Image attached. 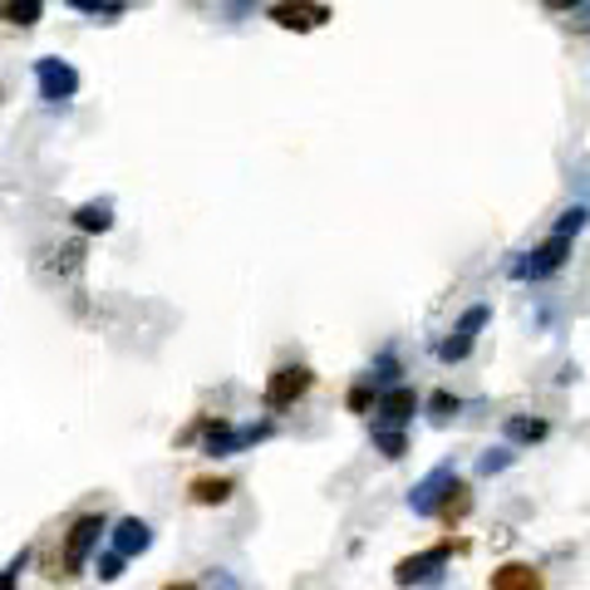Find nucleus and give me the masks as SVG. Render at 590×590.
Returning <instances> with one entry per match:
<instances>
[{"label": "nucleus", "instance_id": "f8f14e48", "mask_svg": "<svg viewBox=\"0 0 590 590\" xmlns=\"http://www.w3.org/2000/svg\"><path fill=\"white\" fill-rule=\"evenodd\" d=\"M487 590H546V570L536 560H502L492 566Z\"/></svg>", "mask_w": 590, "mask_h": 590}, {"label": "nucleus", "instance_id": "aec40b11", "mask_svg": "<svg viewBox=\"0 0 590 590\" xmlns=\"http://www.w3.org/2000/svg\"><path fill=\"white\" fill-rule=\"evenodd\" d=\"M369 442H374V448H379L389 462H399L403 452H409V428H384V423H374V428H369Z\"/></svg>", "mask_w": 590, "mask_h": 590}, {"label": "nucleus", "instance_id": "bb28decb", "mask_svg": "<svg viewBox=\"0 0 590 590\" xmlns=\"http://www.w3.org/2000/svg\"><path fill=\"white\" fill-rule=\"evenodd\" d=\"M157 590H202V580H163Z\"/></svg>", "mask_w": 590, "mask_h": 590}, {"label": "nucleus", "instance_id": "f3484780", "mask_svg": "<svg viewBox=\"0 0 590 590\" xmlns=\"http://www.w3.org/2000/svg\"><path fill=\"white\" fill-rule=\"evenodd\" d=\"M344 409H350L354 418H374V409H379V389H374V384L359 374V379L344 389Z\"/></svg>", "mask_w": 590, "mask_h": 590}, {"label": "nucleus", "instance_id": "6ab92c4d", "mask_svg": "<svg viewBox=\"0 0 590 590\" xmlns=\"http://www.w3.org/2000/svg\"><path fill=\"white\" fill-rule=\"evenodd\" d=\"M364 379H369L379 393H384V389H393V384H403V364H399V354H393V350H384L379 359L369 364V374H364Z\"/></svg>", "mask_w": 590, "mask_h": 590}, {"label": "nucleus", "instance_id": "f257e3e1", "mask_svg": "<svg viewBox=\"0 0 590 590\" xmlns=\"http://www.w3.org/2000/svg\"><path fill=\"white\" fill-rule=\"evenodd\" d=\"M108 541V517L104 511H79V517H69V527L59 531V551L55 560L45 566L49 580H79L88 566H94L98 546Z\"/></svg>", "mask_w": 590, "mask_h": 590}, {"label": "nucleus", "instance_id": "423d86ee", "mask_svg": "<svg viewBox=\"0 0 590 590\" xmlns=\"http://www.w3.org/2000/svg\"><path fill=\"white\" fill-rule=\"evenodd\" d=\"M487 324H492V305H487V300L468 305V310L452 320V330L438 340V359H442V364L472 359V350H477V340H482V330H487Z\"/></svg>", "mask_w": 590, "mask_h": 590}, {"label": "nucleus", "instance_id": "39448f33", "mask_svg": "<svg viewBox=\"0 0 590 590\" xmlns=\"http://www.w3.org/2000/svg\"><path fill=\"white\" fill-rule=\"evenodd\" d=\"M570 246H576V236H560V232H551L541 246H531V251H521L517 261H511V281H551V275H560L566 271V261H570Z\"/></svg>", "mask_w": 590, "mask_h": 590}, {"label": "nucleus", "instance_id": "ddd939ff", "mask_svg": "<svg viewBox=\"0 0 590 590\" xmlns=\"http://www.w3.org/2000/svg\"><path fill=\"white\" fill-rule=\"evenodd\" d=\"M232 497H236V477H226V472H197V477H187V502L192 507H226Z\"/></svg>", "mask_w": 590, "mask_h": 590}, {"label": "nucleus", "instance_id": "412c9836", "mask_svg": "<svg viewBox=\"0 0 590 590\" xmlns=\"http://www.w3.org/2000/svg\"><path fill=\"white\" fill-rule=\"evenodd\" d=\"M423 413H433L438 423H448V418H458V413H462V399H458V393H448V389H438V393L423 399Z\"/></svg>", "mask_w": 590, "mask_h": 590}, {"label": "nucleus", "instance_id": "6e6552de", "mask_svg": "<svg viewBox=\"0 0 590 590\" xmlns=\"http://www.w3.org/2000/svg\"><path fill=\"white\" fill-rule=\"evenodd\" d=\"M35 84H39V98L49 108H59L79 94V69L59 55H45V59H35Z\"/></svg>", "mask_w": 590, "mask_h": 590}, {"label": "nucleus", "instance_id": "20e7f679", "mask_svg": "<svg viewBox=\"0 0 590 590\" xmlns=\"http://www.w3.org/2000/svg\"><path fill=\"white\" fill-rule=\"evenodd\" d=\"M315 369L310 364H275L261 384V409L266 413H291L295 403H305L315 393Z\"/></svg>", "mask_w": 590, "mask_h": 590}, {"label": "nucleus", "instance_id": "2eb2a0df", "mask_svg": "<svg viewBox=\"0 0 590 590\" xmlns=\"http://www.w3.org/2000/svg\"><path fill=\"white\" fill-rule=\"evenodd\" d=\"M69 222H74L79 236H104V232H114V202H79L69 212Z\"/></svg>", "mask_w": 590, "mask_h": 590}, {"label": "nucleus", "instance_id": "7ed1b4c3", "mask_svg": "<svg viewBox=\"0 0 590 590\" xmlns=\"http://www.w3.org/2000/svg\"><path fill=\"white\" fill-rule=\"evenodd\" d=\"M275 433V423H232V418H212L202 413V458H236L251 452L256 442H266Z\"/></svg>", "mask_w": 590, "mask_h": 590}, {"label": "nucleus", "instance_id": "a211bd4d", "mask_svg": "<svg viewBox=\"0 0 590 590\" xmlns=\"http://www.w3.org/2000/svg\"><path fill=\"white\" fill-rule=\"evenodd\" d=\"M45 15V0H0V20H10L15 30H35Z\"/></svg>", "mask_w": 590, "mask_h": 590}, {"label": "nucleus", "instance_id": "c85d7f7f", "mask_svg": "<svg viewBox=\"0 0 590 590\" xmlns=\"http://www.w3.org/2000/svg\"><path fill=\"white\" fill-rule=\"evenodd\" d=\"M206 586H212V590H236V586H232V580H226V576H222V570H212V580H206Z\"/></svg>", "mask_w": 590, "mask_h": 590}, {"label": "nucleus", "instance_id": "9d476101", "mask_svg": "<svg viewBox=\"0 0 590 590\" xmlns=\"http://www.w3.org/2000/svg\"><path fill=\"white\" fill-rule=\"evenodd\" d=\"M413 413H423V393L413 389V384H393V389L379 393L374 423H384V428H409Z\"/></svg>", "mask_w": 590, "mask_h": 590}, {"label": "nucleus", "instance_id": "a878e982", "mask_svg": "<svg viewBox=\"0 0 590 590\" xmlns=\"http://www.w3.org/2000/svg\"><path fill=\"white\" fill-rule=\"evenodd\" d=\"M576 5H580V0H541V10H546V15H570Z\"/></svg>", "mask_w": 590, "mask_h": 590}, {"label": "nucleus", "instance_id": "cd10ccee", "mask_svg": "<svg viewBox=\"0 0 590 590\" xmlns=\"http://www.w3.org/2000/svg\"><path fill=\"white\" fill-rule=\"evenodd\" d=\"M0 590H20V570H0Z\"/></svg>", "mask_w": 590, "mask_h": 590}, {"label": "nucleus", "instance_id": "0eeeda50", "mask_svg": "<svg viewBox=\"0 0 590 590\" xmlns=\"http://www.w3.org/2000/svg\"><path fill=\"white\" fill-rule=\"evenodd\" d=\"M266 20H271L275 30H291V35H310V30L330 25L334 10L324 5V0H275V5L266 10Z\"/></svg>", "mask_w": 590, "mask_h": 590}, {"label": "nucleus", "instance_id": "9b49d317", "mask_svg": "<svg viewBox=\"0 0 590 590\" xmlns=\"http://www.w3.org/2000/svg\"><path fill=\"white\" fill-rule=\"evenodd\" d=\"M104 546H114L118 556H148V546H153V527H148L143 517H118V521H108V541Z\"/></svg>", "mask_w": 590, "mask_h": 590}, {"label": "nucleus", "instance_id": "393cba45", "mask_svg": "<svg viewBox=\"0 0 590 590\" xmlns=\"http://www.w3.org/2000/svg\"><path fill=\"white\" fill-rule=\"evenodd\" d=\"M69 10H79V15H123V0H69Z\"/></svg>", "mask_w": 590, "mask_h": 590}, {"label": "nucleus", "instance_id": "4468645a", "mask_svg": "<svg viewBox=\"0 0 590 590\" xmlns=\"http://www.w3.org/2000/svg\"><path fill=\"white\" fill-rule=\"evenodd\" d=\"M502 438H507L511 448L546 442L551 438V418H541V413H507V423H502Z\"/></svg>", "mask_w": 590, "mask_h": 590}, {"label": "nucleus", "instance_id": "4be33fe9", "mask_svg": "<svg viewBox=\"0 0 590 590\" xmlns=\"http://www.w3.org/2000/svg\"><path fill=\"white\" fill-rule=\"evenodd\" d=\"M123 566H128V556H118L114 546H98V556H94V576L104 580V586H114V580L123 576Z\"/></svg>", "mask_w": 590, "mask_h": 590}, {"label": "nucleus", "instance_id": "5701e85b", "mask_svg": "<svg viewBox=\"0 0 590 590\" xmlns=\"http://www.w3.org/2000/svg\"><path fill=\"white\" fill-rule=\"evenodd\" d=\"M511 462H517V448H511V442H502V448H487V452H482V458H477V472H482V477H492V472H507Z\"/></svg>", "mask_w": 590, "mask_h": 590}, {"label": "nucleus", "instance_id": "dca6fc26", "mask_svg": "<svg viewBox=\"0 0 590 590\" xmlns=\"http://www.w3.org/2000/svg\"><path fill=\"white\" fill-rule=\"evenodd\" d=\"M472 507H477V497H472V487H468V482H452V487H448V497H442V507H438V521H442V527H448V531H458L462 527V521H468L472 517Z\"/></svg>", "mask_w": 590, "mask_h": 590}, {"label": "nucleus", "instance_id": "1a4fd4ad", "mask_svg": "<svg viewBox=\"0 0 590 590\" xmlns=\"http://www.w3.org/2000/svg\"><path fill=\"white\" fill-rule=\"evenodd\" d=\"M458 482V462H438V468L428 472V477H418L413 482V492H409V511L413 517H438V507H442V497H448V487Z\"/></svg>", "mask_w": 590, "mask_h": 590}, {"label": "nucleus", "instance_id": "f03ea898", "mask_svg": "<svg viewBox=\"0 0 590 590\" xmlns=\"http://www.w3.org/2000/svg\"><path fill=\"white\" fill-rule=\"evenodd\" d=\"M452 551H468V541H452V531L433 546L413 551V556H399L393 560V586L399 590H433L442 586V576L452 570Z\"/></svg>", "mask_w": 590, "mask_h": 590}, {"label": "nucleus", "instance_id": "b1692460", "mask_svg": "<svg viewBox=\"0 0 590 590\" xmlns=\"http://www.w3.org/2000/svg\"><path fill=\"white\" fill-rule=\"evenodd\" d=\"M586 222H590V206H566V212H560V222H556V232L560 236H580V232H586Z\"/></svg>", "mask_w": 590, "mask_h": 590}]
</instances>
